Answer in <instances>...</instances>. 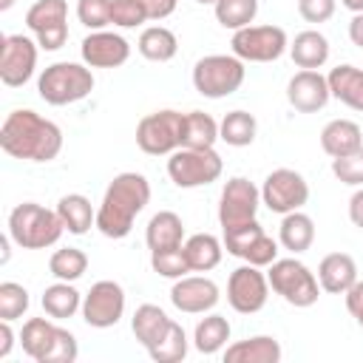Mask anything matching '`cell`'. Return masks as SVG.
<instances>
[{
	"label": "cell",
	"mask_w": 363,
	"mask_h": 363,
	"mask_svg": "<svg viewBox=\"0 0 363 363\" xmlns=\"http://www.w3.org/2000/svg\"><path fill=\"white\" fill-rule=\"evenodd\" d=\"M0 147L11 159L51 162L62 150V130L31 108H17L0 128Z\"/></svg>",
	"instance_id": "obj_1"
},
{
	"label": "cell",
	"mask_w": 363,
	"mask_h": 363,
	"mask_svg": "<svg viewBox=\"0 0 363 363\" xmlns=\"http://www.w3.org/2000/svg\"><path fill=\"white\" fill-rule=\"evenodd\" d=\"M150 201V182L142 173H119L108 184L96 210V230L105 238H125L133 230L136 216Z\"/></svg>",
	"instance_id": "obj_2"
},
{
	"label": "cell",
	"mask_w": 363,
	"mask_h": 363,
	"mask_svg": "<svg viewBox=\"0 0 363 363\" xmlns=\"http://www.w3.org/2000/svg\"><path fill=\"white\" fill-rule=\"evenodd\" d=\"M62 221L57 210H48L37 201H23L9 213V235L23 250H45L60 241Z\"/></svg>",
	"instance_id": "obj_3"
},
{
	"label": "cell",
	"mask_w": 363,
	"mask_h": 363,
	"mask_svg": "<svg viewBox=\"0 0 363 363\" xmlns=\"http://www.w3.org/2000/svg\"><path fill=\"white\" fill-rule=\"evenodd\" d=\"M20 346L37 363H74L79 354L77 337L48 318H28L20 332Z\"/></svg>",
	"instance_id": "obj_4"
},
{
	"label": "cell",
	"mask_w": 363,
	"mask_h": 363,
	"mask_svg": "<svg viewBox=\"0 0 363 363\" xmlns=\"http://www.w3.org/2000/svg\"><path fill=\"white\" fill-rule=\"evenodd\" d=\"M40 99L48 105H74L94 91V74L79 62H51L37 79Z\"/></svg>",
	"instance_id": "obj_5"
},
{
	"label": "cell",
	"mask_w": 363,
	"mask_h": 363,
	"mask_svg": "<svg viewBox=\"0 0 363 363\" xmlns=\"http://www.w3.org/2000/svg\"><path fill=\"white\" fill-rule=\"evenodd\" d=\"M267 281H269V289L275 295H281L289 306L306 309V306L318 303L320 284H318L315 272L306 264H301L298 258H275L269 264Z\"/></svg>",
	"instance_id": "obj_6"
},
{
	"label": "cell",
	"mask_w": 363,
	"mask_h": 363,
	"mask_svg": "<svg viewBox=\"0 0 363 363\" xmlns=\"http://www.w3.org/2000/svg\"><path fill=\"white\" fill-rule=\"evenodd\" d=\"M244 77V60H238L235 54H207L193 65V85L207 99H224L235 94Z\"/></svg>",
	"instance_id": "obj_7"
},
{
	"label": "cell",
	"mask_w": 363,
	"mask_h": 363,
	"mask_svg": "<svg viewBox=\"0 0 363 363\" xmlns=\"http://www.w3.org/2000/svg\"><path fill=\"white\" fill-rule=\"evenodd\" d=\"M184 139V113L179 111H153L136 125V145L147 156H170L182 147Z\"/></svg>",
	"instance_id": "obj_8"
},
{
	"label": "cell",
	"mask_w": 363,
	"mask_h": 363,
	"mask_svg": "<svg viewBox=\"0 0 363 363\" xmlns=\"http://www.w3.org/2000/svg\"><path fill=\"white\" fill-rule=\"evenodd\" d=\"M221 170H224V162H221V156L213 147H207V150L179 147L167 159V176L182 190L213 184L221 176Z\"/></svg>",
	"instance_id": "obj_9"
},
{
	"label": "cell",
	"mask_w": 363,
	"mask_h": 363,
	"mask_svg": "<svg viewBox=\"0 0 363 363\" xmlns=\"http://www.w3.org/2000/svg\"><path fill=\"white\" fill-rule=\"evenodd\" d=\"M230 45L244 62H272L289 48V40L281 26H247L233 31Z\"/></svg>",
	"instance_id": "obj_10"
},
{
	"label": "cell",
	"mask_w": 363,
	"mask_h": 363,
	"mask_svg": "<svg viewBox=\"0 0 363 363\" xmlns=\"http://www.w3.org/2000/svg\"><path fill=\"white\" fill-rule=\"evenodd\" d=\"M26 26L37 37L43 51H57L68 40V3L65 0H37L26 11Z\"/></svg>",
	"instance_id": "obj_11"
},
{
	"label": "cell",
	"mask_w": 363,
	"mask_h": 363,
	"mask_svg": "<svg viewBox=\"0 0 363 363\" xmlns=\"http://www.w3.org/2000/svg\"><path fill=\"white\" fill-rule=\"evenodd\" d=\"M309 199V184L306 179L298 173V170H289V167H278L272 170L267 179H264V187H261V204L269 210V213H292V210H301Z\"/></svg>",
	"instance_id": "obj_12"
},
{
	"label": "cell",
	"mask_w": 363,
	"mask_h": 363,
	"mask_svg": "<svg viewBox=\"0 0 363 363\" xmlns=\"http://www.w3.org/2000/svg\"><path fill=\"white\" fill-rule=\"evenodd\" d=\"M37 43L26 34H6L0 40V79L9 88H20L37 68Z\"/></svg>",
	"instance_id": "obj_13"
},
{
	"label": "cell",
	"mask_w": 363,
	"mask_h": 363,
	"mask_svg": "<svg viewBox=\"0 0 363 363\" xmlns=\"http://www.w3.org/2000/svg\"><path fill=\"white\" fill-rule=\"evenodd\" d=\"M269 298V281L267 275L261 272V267H252V264H244L238 269L230 272V281H227V301L235 312L241 315H255L264 309Z\"/></svg>",
	"instance_id": "obj_14"
},
{
	"label": "cell",
	"mask_w": 363,
	"mask_h": 363,
	"mask_svg": "<svg viewBox=\"0 0 363 363\" xmlns=\"http://www.w3.org/2000/svg\"><path fill=\"white\" fill-rule=\"evenodd\" d=\"M125 315V289L116 281H96L82 298V320L94 329H111Z\"/></svg>",
	"instance_id": "obj_15"
},
{
	"label": "cell",
	"mask_w": 363,
	"mask_h": 363,
	"mask_svg": "<svg viewBox=\"0 0 363 363\" xmlns=\"http://www.w3.org/2000/svg\"><path fill=\"white\" fill-rule=\"evenodd\" d=\"M258 204H261V190L250 179H244V176L230 179L224 184V190H221V199H218V221H221V227L252 221L255 213H258Z\"/></svg>",
	"instance_id": "obj_16"
},
{
	"label": "cell",
	"mask_w": 363,
	"mask_h": 363,
	"mask_svg": "<svg viewBox=\"0 0 363 363\" xmlns=\"http://www.w3.org/2000/svg\"><path fill=\"white\" fill-rule=\"evenodd\" d=\"M82 62L88 68H119L130 57V43L113 31H91L79 45Z\"/></svg>",
	"instance_id": "obj_17"
},
{
	"label": "cell",
	"mask_w": 363,
	"mask_h": 363,
	"mask_svg": "<svg viewBox=\"0 0 363 363\" xmlns=\"http://www.w3.org/2000/svg\"><path fill=\"white\" fill-rule=\"evenodd\" d=\"M170 303L184 315H204L218 303V286L204 275L176 278L170 289Z\"/></svg>",
	"instance_id": "obj_18"
},
{
	"label": "cell",
	"mask_w": 363,
	"mask_h": 363,
	"mask_svg": "<svg viewBox=\"0 0 363 363\" xmlns=\"http://www.w3.org/2000/svg\"><path fill=\"white\" fill-rule=\"evenodd\" d=\"M286 99L295 111L301 113H318L320 108H326V102L332 99L329 91V79L320 71H306L301 68L289 82H286Z\"/></svg>",
	"instance_id": "obj_19"
},
{
	"label": "cell",
	"mask_w": 363,
	"mask_h": 363,
	"mask_svg": "<svg viewBox=\"0 0 363 363\" xmlns=\"http://www.w3.org/2000/svg\"><path fill=\"white\" fill-rule=\"evenodd\" d=\"M357 281V264L349 252H329L318 264V284L323 292L346 295V289Z\"/></svg>",
	"instance_id": "obj_20"
},
{
	"label": "cell",
	"mask_w": 363,
	"mask_h": 363,
	"mask_svg": "<svg viewBox=\"0 0 363 363\" xmlns=\"http://www.w3.org/2000/svg\"><path fill=\"white\" fill-rule=\"evenodd\" d=\"M320 147H323L332 159L349 156V153H354L357 147H363V130H360V125L352 122V119H332V122H326V128L320 130Z\"/></svg>",
	"instance_id": "obj_21"
},
{
	"label": "cell",
	"mask_w": 363,
	"mask_h": 363,
	"mask_svg": "<svg viewBox=\"0 0 363 363\" xmlns=\"http://www.w3.org/2000/svg\"><path fill=\"white\" fill-rule=\"evenodd\" d=\"M281 354V343L272 335H255L227 346L224 363H278Z\"/></svg>",
	"instance_id": "obj_22"
},
{
	"label": "cell",
	"mask_w": 363,
	"mask_h": 363,
	"mask_svg": "<svg viewBox=\"0 0 363 363\" xmlns=\"http://www.w3.org/2000/svg\"><path fill=\"white\" fill-rule=\"evenodd\" d=\"M289 57L298 68H306V71H318L326 65L329 60V40L315 31V28H306L301 34H295V40L289 43Z\"/></svg>",
	"instance_id": "obj_23"
},
{
	"label": "cell",
	"mask_w": 363,
	"mask_h": 363,
	"mask_svg": "<svg viewBox=\"0 0 363 363\" xmlns=\"http://www.w3.org/2000/svg\"><path fill=\"white\" fill-rule=\"evenodd\" d=\"M329 91L337 102H343L352 111L363 113V68L354 65H337L329 71Z\"/></svg>",
	"instance_id": "obj_24"
},
{
	"label": "cell",
	"mask_w": 363,
	"mask_h": 363,
	"mask_svg": "<svg viewBox=\"0 0 363 363\" xmlns=\"http://www.w3.org/2000/svg\"><path fill=\"white\" fill-rule=\"evenodd\" d=\"M57 216L62 227L74 235H85L91 227H96V210L82 193H68L57 201Z\"/></svg>",
	"instance_id": "obj_25"
},
{
	"label": "cell",
	"mask_w": 363,
	"mask_h": 363,
	"mask_svg": "<svg viewBox=\"0 0 363 363\" xmlns=\"http://www.w3.org/2000/svg\"><path fill=\"white\" fill-rule=\"evenodd\" d=\"M278 241H281L284 250H289L295 255L306 252L312 247V241H315V221L301 210L286 213L281 227H278Z\"/></svg>",
	"instance_id": "obj_26"
},
{
	"label": "cell",
	"mask_w": 363,
	"mask_h": 363,
	"mask_svg": "<svg viewBox=\"0 0 363 363\" xmlns=\"http://www.w3.org/2000/svg\"><path fill=\"white\" fill-rule=\"evenodd\" d=\"M170 323H173V320L167 318V312H164L162 306H156V303H142V306H136V312H133V318H130L133 337H136L145 349L153 346V343L167 332Z\"/></svg>",
	"instance_id": "obj_27"
},
{
	"label": "cell",
	"mask_w": 363,
	"mask_h": 363,
	"mask_svg": "<svg viewBox=\"0 0 363 363\" xmlns=\"http://www.w3.org/2000/svg\"><path fill=\"white\" fill-rule=\"evenodd\" d=\"M184 238V224L173 210H159L145 230V241L150 250H167V247H182Z\"/></svg>",
	"instance_id": "obj_28"
},
{
	"label": "cell",
	"mask_w": 363,
	"mask_h": 363,
	"mask_svg": "<svg viewBox=\"0 0 363 363\" xmlns=\"http://www.w3.org/2000/svg\"><path fill=\"white\" fill-rule=\"evenodd\" d=\"M184 255H187V264H190V272H210L221 264V241L210 233H196L190 235L184 244Z\"/></svg>",
	"instance_id": "obj_29"
},
{
	"label": "cell",
	"mask_w": 363,
	"mask_h": 363,
	"mask_svg": "<svg viewBox=\"0 0 363 363\" xmlns=\"http://www.w3.org/2000/svg\"><path fill=\"white\" fill-rule=\"evenodd\" d=\"M136 48H139V54H142L145 60H150V62H170V60L176 57V51H179V40H176V34H173L170 28H164V26H150V28H145V31L139 34Z\"/></svg>",
	"instance_id": "obj_30"
},
{
	"label": "cell",
	"mask_w": 363,
	"mask_h": 363,
	"mask_svg": "<svg viewBox=\"0 0 363 363\" xmlns=\"http://www.w3.org/2000/svg\"><path fill=\"white\" fill-rule=\"evenodd\" d=\"M43 309L54 320L71 318V315H77V309H82V295L71 286V281H57V284L45 286V292H43Z\"/></svg>",
	"instance_id": "obj_31"
},
{
	"label": "cell",
	"mask_w": 363,
	"mask_h": 363,
	"mask_svg": "<svg viewBox=\"0 0 363 363\" xmlns=\"http://www.w3.org/2000/svg\"><path fill=\"white\" fill-rule=\"evenodd\" d=\"M255 133H258V122L247 111H230L218 122V139L227 142L230 147H247V145H252L255 142Z\"/></svg>",
	"instance_id": "obj_32"
},
{
	"label": "cell",
	"mask_w": 363,
	"mask_h": 363,
	"mask_svg": "<svg viewBox=\"0 0 363 363\" xmlns=\"http://www.w3.org/2000/svg\"><path fill=\"white\" fill-rule=\"evenodd\" d=\"M216 142H218V122L210 113H204V111L184 113V139H182V147L207 150Z\"/></svg>",
	"instance_id": "obj_33"
},
{
	"label": "cell",
	"mask_w": 363,
	"mask_h": 363,
	"mask_svg": "<svg viewBox=\"0 0 363 363\" xmlns=\"http://www.w3.org/2000/svg\"><path fill=\"white\" fill-rule=\"evenodd\" d=\"M230 340V323L224 315H207L196 323L193 332V343L201 354H216L224 349V343Z\"/></svg>",
	"instance_id": "obj_34"
},
{
	"label": "cell",
	"mask_w": 363,
	"mask_h": 363,
	"mask_svg": "<svg viewBox=\"0 0 363 363\" xmlns=\"http://www.w3.org/2000/svg\"><path fill=\"white\" fill-rule=\"evenodd\" d=\"M147 354L156 363H179V360H184L187 357V335H184V329L173 320L167 326V332L153 346H147Z\"/></svg>",
	"instance_id": "obj_35"
},
{
	"label": "cell",
	"mask_w": 363,
	"mask_h": 363,
	"mask_svg": "<svg viewBox=\"0 0 363 363\" xmlns=\"http://www.w3.org/2000/svg\"><path fill=\"white\" fill-rule=\"evenodd\" d=\"M213 9H216L218 26H224L230 31H238V28H247L255 20L258 0H218Z\"/></svg>",
	"instance_id": "obj_36"
},
{
	"label": "cell",
	"mask_w": 363,
	"mask_h": 363,
	"mask_svg": "<svg viewBox=\"0 0 363 363\" xmlns=\"http://www.w3.org/2000/svg\"><path fill=\"white\" fill-rule=\"evenodd\" d=\"M48 269L57 281H77L88 269V255L77 247H62L48 258Z\"/></svg>",
	"instance_id": "obj_37"
},
{
	"label": "cell",
	"mask_w": 363,
	"mask_h": 363,
	"mask_svg": "<svg viewBox=\"0 0 363 363\" xmlns=\"http://www.w3.org/2000/svg\"><path fill=\"white\" fill-rule=\"evenodd\" d=\"M150 267L162 278H184L190 272L184 247H167V250H150Z\"/></svg>",
	"instance_id": "obj_38"
},
{
	"label": "cell",
	"mask_w": 363,
	"mask_h": 363,
	"mask_svg": "<svg viewBox=\"0 0 363 363\" xmlns=\"http://www.w3.org/2000/svg\"><path fill=\"white\" fill-rule=\"evenodd\" d=\"M264 235V227L252 218V221H244V224H233V227H224V247L230 255L235 258H244L247 250Z\"/></svg>",
	"instance_id": "obj_39"
},
{
	"label": "cell",
	"mask_w": 363,
	"mask_h": 363,
	"mask_svg": "<svg viewBox=\"0 0 363 363\" xmlns=\"http://www.w3.org/2000/svg\"><path fill=\"white\" fill-rule=\"evenodd\" d=\"M28 303H31V298H28V289L23 284H14V281H3L0 284V320L23 318Z\"/></svg>",
	"instance_id": "obj_40"
},
{
	"label": "cell",
	"mask_w": 363,
	"mask_h": 363,
	"mask_svg": "<svg viewBox=\"0 0 363 363\" xmlns=\"http://www.w3.org/2000/svg\"><path fill=\"white\" fill-rule=\"evenodd\" d=\"M147 20L150 14H147L145 0H113L111 3V23L119 28H136Z\"/></svg>",
	"instance_id": "obj_41"
},
{
	"label": "cell",
	"mask_w": 363,
	"mask_h": 363,
	"mask_svg": "<svg viewBox=\"0 0 363 363\" xmlns=\"http://www.w3.org/2000/svg\"><path fill=\"white\" fill-rule=\"evenodd\" d=\"M111 3L113 0H79L77 3V17L85 28L102 31L111 23Z\"/></svg>",
	"instance_id": "obj_42"
},
{
	"label": "cell",
	"mask_w": 363,
	"mask_h": 363,
	"mask_svg": "<svg viewBox=\"0 0 363 363\" xmlns=\"http://www.w3.org/2000/svg\"><path fill=\"white\" fill-rule=\"evenodd\" d=\"M332 173L349 187H363V147H357L349 156L332 159Z\"/></svg>",
	"instance_id": "obj_43"
},
{
	"label": "cell",
	"mask_w": 363,
	"mask_h": 363,
	"mask_svg": "<svg viewBox=\"0 0 363 363\" xmlns=\"http://www.w3.org/2000/svg\"><path fill=\"white\" fill-rule=\"evenodd\" d=\"M275 258H278V244H275V238H269L267 233H264V235L247 250V255H244V261L252 264V267H269Z\"/></svg>",
	"instance_id": "obj_44"
},
{
	"label": "cell",
	"mask_w": 363,
	"mask_h": 363,
	"mask_svg": "<svg viewBox=\"0 0 363 363\" xmlns=\"http://www.w3.org/2000/svg\"><path fill=\"white\" fill-rule=\"evenodd\" d=\"M337 0H298V14L306 23H326L335 14Z\"/></svg>",
	"instance_id": "obj_45"
},
{
	"label": "cell",
	"mask_w": 363,
	"mask_h": 363,
	"mask_svg": "<svg viewBox=\"0 0 363 363\" xmlns=\"http://www.w3.org/2000/svg\"><path fill=\"white\" fill-rule=\"evenodd\" d=\"M346 309H349V315L357 320V326L363 329V281H354V284L346 289Z\"/></svg>",
	"instance_id": "obj_46"
},
{
	"label": "cell",
	"mask_w": 363,
	"mask_h": 363,
	"mask_svg": "<svg viewBox=\"0 0 363 363\" xmlns=\"http://www.w3.org/2000/svg\"><path fill=\"white\" fill-rule=\"evenodd\" d=\"M176 3H179V0H145L150 20H164V17H170V14L176 11Z\"/></svg>",
	"instance_id": "obj_47"
},
{
	"label": "cell",
	"mask_w": 363,
	"mask_h": 363,
	"mask_svg": "<svg viewBox=\"0 0 363 363\" xmlns=\"http://www.w3.org/2000/svg\"><path fill=\"white\" fill-rule=\"evenodd\" d=\"M349 218H352L354 227L363 230V187L349 199Z\"/></svg>",
	"instance_id": "obj_48"
},
{
	"label": "cell",
	"mask_w": 363,
	"mask_h": 363,
	"mask_svg": "<svg viewBox=\"0 0 363 363\" xmlns=\"http://www.w3.org/2000/svg\"><path fill=\"white\" fill-rule=\"evenodd\" d=\"M11 320H0V360L11 354V346H14V332L9 326Z\"/></svg>",
	"instance_id": "obj_49"
},
{
	"label": "cell",
	"mask_w": 363,
	"mask_h": 363,
	"mask_svg": "<svg viewBox=\"0 0 363 363\" xmlns=\"http://www.w3.org/2000/svg\"><path fill=\"white\" fill-rule=\"evenodd\" d=\"M349 40H352L357 48H363V11L349 20Z\"/></svg>",
	"instance_id": "obj_50"
},
{
	"label": "cell",
	"mask_w": 363,
	"mask_h": 363,
	"mask_svg": "<svg viewBox=\"0 0 363 363\" xmlns=\"http://www.w3.org/2000/svg\"><path fill=\"white\" fill-rule=\"evenodd\" d=\"M343 3V9H349L352 14H360L363 11V0H340Z\"/></svg>",
	"instance_id": "obj_51"
},
{
	"label": "cell",
	"mask_w": 363,
	"mask_h": 363,
	"mask_svg": "<svg viewBox=\"0 0 363 363\" xmlns=\"http://www.w3.org/2000/svg\"><path fill=\"white\" fill-rule=\"evenodd\" d=\"M14 6V0H0V11H9Z\"/></svg>",
	"instance_id": "obj_52"
},
{
	"label": "cell",
	"mask_w": 363,
	"mask_h": 363,
	"mask_svg": "<svg viewBox=\"0 0 363 363\" xmlns=\"http://www.w3.org/2000/svg\"><path fill=\"white\" fill-rule=\"evenodd\" d=\"M196 3H204V6H216L218 0H196Z\"/></svg>",
	"instance_id": "obj_53"
}]
</instances>
